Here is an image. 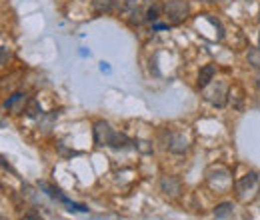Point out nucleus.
Returning a JSON list of instances; mask_svg holds the SVG:
<instances>
[{"label":"nucleus","instance_id":"8","mask_svg":"<svg viewBox=\"0 0 260 220\" xmlns=\"http://www.w3.org/2000/svg\"><path fill=\"white\" fill-rule=\"evenodd\" d=\"M214 74H216V66L214 64H206L200 68V74H198V86L200 88H206L212 80H214Z\"/></svg>","mask_w":260,"mask_h":220},{"label":"nucleus","instance_id":"7","mask_svg":"<svg viewBox=\"0 0 260 220\" xmlns=\"http://www.w3.org/2000/svg\"><path fill=\"white\" fill-rule=\"evenodd\" d=\"M162 10H164V6L158 2V0H146V10H144L146 12V20L156 22L160 18Z\"/></svg>","mask_w":260,"mask_h":220},{"label":"nucleus","instance_id":"16","mask_svg":"<svg viewBox=\"0 0 260 220\" xmlns=\"http://www.w3.org/2000/svg\"><path fill=\"white\" fill-rule=\"evenodd\" d=\"M38 112H40L38 102H36V100H30V104H28V108H26V114H28V116H38Z\"/></svg>","mask_w":260,"mask_h":220},{"label":"nucleus","instance_id":"6","mask_svg":"<svg viewBox=\"0 0 260 220\" xmlns=\"http://www.w3.org/2000/svg\"><path fill=\"white\" fill-rule=\"evenodd\" d=\"M10 112H14V114H20L22 110H24V106H26V94H22V92H16V94H12L8 100H6V104H4Z\"/></svg>","mask_w":260,"mask_h":220},{"label":"nucleus","instance_id":"13","mask_svg":"<svg viewBox=\"0 0 260 220\" xmlns=\"http://www.w3.org/2000/svg\"><path fill=\"white\" fill-rule=\"evenodd\" d=\"M230 212H232V204H230V202H222V204H218V206L214 208V214H216V218L228 216Z\"/></svg>","mask_w":260,"mask_h":220},{"label":"nucleus","instance_id":"14","mask_svg":"<svg viewBox=\"0 0 260 220\" xmlns=\"http://www.w3.org/2000/svg\"><path fill=\"white\" fill-rule=\"evenodd\" d=\"M134 148H138L142 154H152V144L148 140H134Z\"/></svg>","mask_w":260,"mask_h":220},{"label":"nucleus","instance_id":"18","mask_svg":"<svg viewBox=\"0 0 260 220\" xmlns=\"http://www.w3.org/2000/svg\"><path fill=\"white\" fill-rule=\"evenodd\" d=\"M28 218H30V220H42V218H36V212H34V210L28 212Z\"/></svg>","mask_w":260,"mask_h":220},{"label":"nucleus","instance_id":"3","mask_svg":"<svg viewBox=\"0 0 260 220\" xmlns=\"http://www.w3.org/2000/svg\"><path fill=\"white\" fill-rule=\"evenodd\" d=\"M160 192L168 198H178L180 192H182V184L174 176H162L160 178Z\"/></svg>","mask_w":260,"mask_h":220},{"label":"nucleus","instance_id":"10","mask_svg":"<svg viewBox=\"0 0 260 220\" xmlns=\"http://www.w3.org/2000/svg\"><path fill=\"white\" fill-rule=\"evenodd\" d=\"M256 180H258V174H256V172H250V174H246V176H244V178L238 182V190H240V192H244L246 188H252Z\"/></svg>","mask_w":260,"mask_h":220},{"label":"nucleus","instance_id":"5","mask_svg":"<svg viewBox=\"0 0 260 220\" xmlns=\"http://www.w3.org/2000/svg\"><path fill=\"white\" fill-rule=\"evenodd\" d=\"M168 150L174 154H184L188 150V138L184 134H172L168 140Z\"/></svg>","mask_w":260,"mask_h":220},{"label":"nucleus","instance_id":"11","mask_svg":"<svg viewBox=\"0 0 260 220\" xmlns=\"http://www.w3.org/2000/svg\"><path fill=\"white\" fill-rule=\"evenodd\" d=\"M144 20H146V12H144L142 8L136 6L134 10H130V24H136V26H138V24H142Z\"/></svg>","mask_w":260,"mask_h":220},{"label":"nucleus","instance_id":"4","mask_svg":"<svg viewBox=\"0 0 260 220\" xmlns=\"http://www.w3.org/2000/svg\"><path fill=\"white\" fill-rule=\"evenodd\" d=\"M206 88H208V86H206ZM226 94H228L226 86H224L222 82H218L214 88H208V90H206V100H208L210 104L222 108V106L226 104Z\"/></svg>","mask_w":260,"mask_h":220},{"label":"nucleus","instance_id":"15","mask_svg":"<svg viewBox=\"0 0 260 220\" xmlns=\"http://www.w3.org/2000/svg\"><path fill=\"white\" fill-rule=\"evenodd\" d=\"M116 4H118L120 10L130 12V10H134V8H136V0H116Z\"/></svg>","mask_w":260,"mask_h":220},{"label":"nucleus","instance_id":"20","mask_svg":"<svg viewBox=\"0 0 260 220\" xmlns=\"http://www.w3.org/2000/svg\"><path fill=\"white\" fill-rule=\"evenodd\" d=\"M258 42H260V34H258Z\"/></svg>","mask_w":260,"mask_h":220},{"label":"nucleus","instance_id":"9","mask_svg":"<svg viewBox=\"0 0 260 220\" xmlns=\"http://www.w3.org/2000/svg\"><path fill=\"white\" fill-rule=\"evenodd\" d=\"M130 144H134V140H130V138H128L126 134H122V132H116L114 138H112V142H110V146H112L114 150H122V148L130 146Z\"/></svg>","mask_w":260,"mask_h":220},{"label":"nucleus","instance_id":"2","mask_svg":"<svg viewBox=\"0 0 260 220\" xmlns=\"http://www.w3.org/2000/svg\"><path fill=\"white\" fill-rule=\"evenodd\" d=\"M114 134H116V132L112 130V126H110L106 120H98V122L94 124V142H96L98 146H110Z\"/></svg>","mask_w":260,"mask_h":220},{"label":"nucleus","instance_id":"17","mask_svg":"<svg viewBox=\"0 0 260 220\" xmlns=\"http://www.w3.org/2000/svg\"><path fill=\"white\" fill-rule=\"evenodd\" d=\"M94 6H96V10H110L112 8V0H96Z\"/></svg>","mask_w":260,"mask_h":220},{"label":"nucleus","instance_id":"19","mask_svg":"<svg viewBox=\"0 0 260 220\" xmlns=\"http://www.w3.org/2000/svg\"><path fill=\"white\" fill-rule=\"evenodd\" d=\"M256 86H258V90H260V72H258V76H256Z\"/></svg>","mask_w":260,"mask_h":220},{"label":"nucleus","instance_id":"1","mask_svg":"<svg viewBox=\"0 0 260 220\" xmlns=\"http://www.w3.org/2000/svg\"><path fill=\"white\" fill-rule=\"evenodd\" d=\"M188 2H184V0H168V2L164 4V14L168 16V20L172 24H180L188 18Z\"/></svg>","mask_w":260,"mask_h":220},{"label":"nucleus","instance_id":"12","mask_svg":"<svg viewBox=\"0 0 260 220\" xmlns=\"http://www.w3.org/2000/svg\"><path fill=\"white\" fill-rule=\"evenodd\" d=\"M248 64L260 70V48H250L248 50Z\"/></svg>","mask_w":260,"mask_h":220}]
</instances>
